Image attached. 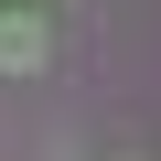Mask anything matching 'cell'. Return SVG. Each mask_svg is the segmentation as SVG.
Instances as JSON below:
<instances>
[{"label":"cell","mask_w":161,"mask_h":161,"mask_svg":"<svg viewBox=\"0 0 161 161\" xmlns=\"http://www.w3.org/2000/svg\"><path fill=\"white\" fill-rule=\"evenodd\" d=\"M0 64H11V75L43 64V22H32V11H0Z\"/></svg>","instance_id":"6da1fadb"}]
</instances>
